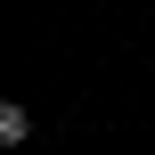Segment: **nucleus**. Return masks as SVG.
<instances>
[{"instance_id": "nucleus-1", "label": "nucleus", "mask_w": 155, "mask_h": 155, "mask_svg": "<svg viewBox=\"0 0 155 155\" xmlns=\"http://www.w3.org/2000/svg\"><path fill=\"white\" fill-rule=\"evenodd\" d=\"M0 139L25 147V139H33V114H25V106H0Z\"/></svg>"}]
</instances>
